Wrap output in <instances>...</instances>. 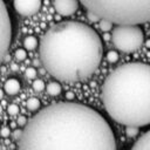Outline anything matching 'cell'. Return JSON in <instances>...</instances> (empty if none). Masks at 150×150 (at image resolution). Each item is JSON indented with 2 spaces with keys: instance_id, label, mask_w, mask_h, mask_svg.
Masks as SVG:
<instances>
[{
  "instance_id": "6da1fadb",
  "label": "cell",
  "mask_w": 150,
  "mask_h": 150,
  "mask_svg": "<svg viewBox=\"0 0 150 150\" xmlns=\"http://www.w3.org/2000/svg\"><path fill=\"white\" fill-rule=\"evenodd\" d=\"M18 150H116V141L100 112L67 101L38 111L23 127Z\"/></svg>"
},
{
  "instance_id": "7a4b0ae2",
  "label": "cell",
  "mask_w": 150,
  "mask_h": 150,
  "mask_svg": "<svg viewBox=\"0 0 150 150\" xmlns=\"http://www.w3.org/2000/svg\"><path fill=\"white\" fill-rule=\"evenodd\" d=\"M39 54L45 69L57 81L79 82L98 68L103 43L94 28L69 20L47 29L39 42Z\"/></svg>"
},
{
  "instance_id": "3957f363",
  "label": "cell",
  "mask_w": 150,
  "mask_h": 150,
  "mask_svg": "<svg viewBox=\"0 0 150 150\" xmlns=\"http://www.w3.org/2000/svg\"><path fill=\"white\" fill-rule=\"evenodd\" d=\"M101 97L108 115L125 127L150 124V64L129 62L104 80Z\"/></svg>"
},
{
  "instance_id": "277c9868",
  "label": "cell",
  "mask_w": 150,
  "mask_h": 150,
  "mask_svg": "<svg viewBox=\"0 0 150 150\" xmlns=\"http://www.w3.org/2000/svg\"><path fill=\"white\" fill-rule=\"evenodd\" d=\"M89 12L114 25H141L150 21V0H79Z\"/></svg>"
},
{
  "instance_id": "5b68a950",
  "label": "cell",
  "mask_w": 150,
  "mask_h": 150,
  "mask_svg": "<svg viewBox=\"0 0 150 150\" xmlns=\"http://www.w3.org/2000/svg\"><path fill=\"white\" fill-rule=\"evenodd\" d=\"M111 41L122 53H132L144 42V33L138 25H116L111 30Z\"/></svg>"
},
{
  "instance_id": "8992f818",
  "label": "cell",
  "mask_w": 150,
  "mask_h": 150,
  "mask_svg": "<svg viewBox=\"0 0 150 150\" xmlns=\"http://www.w3.org/2000/svg\"><path fill=\"white\" fill-rule=\"evenodd\" d=\"M13 35L12 20L4 0H0V63L4 61L11 46Z\"/></svg>"
},
{
  "instance_id": "52a82bcc",
  "label": "cell",
  "mask_w": 150,
  "mask_h": 150,
  "mask_svg": "<svg viewBox=\"0 0 150 150\" xmlns=\"http://www.w3.org/2000/svg\"><path fill=\"white\" fill-rule=\"evenodd\" d=\"M42 5V0H13L15 12L22 16H30L36 14Z\"/></svg>"
},
{
  "instance_id": "ba28073f",
  "label": "cell",
  "mask_w": 150,
  "mask_h": 150,
  "mask_svg": "<svg viewBox=\"0 0 150 150\" xmlns=\"http://www.w3.org/2000/svg\"><path fill=\"white\" fill-rule=\"evenodd\" d=\"M79 4V0H54V8L60 15L69 16L77 11Z\"/></svg>"
},
{
  "instance_id": "9c48e42d",
  "label": "cell",
  "mask_w": 150,
  "mask_h": 150,
  "mask_svg": "<svg viewBox=\"0 0 150 150\" xmlns=\"http://www.w3.org/2000/svg\"><path fill=\"white\" fill-rule=\"evenodd\" d=\"M131 150H150V130L144 132L132 145Z\"/></svg>"
},
{
  "instance_id": "30bf717a",
  "label": "cell",
  "mask_w": 150,
  "mask_h": 150,
  "mask_svg": "<svg viewBox=\"0 0 150 150\" xmlns=\"http://www.w3.org/2000/svg\"><path fill=\"white\" fill-rule=\"evenodd\" d=\"M20 88H21L20 82L16 79H13V77L8 79L4 84V90L8 95H16L20 91Z\"/></svg>"
},
{
  "instance_id": "8fae6325",
  "label": "cell",
  "mask_w": 150,
  "mask_h": 150,
  "mask_svg": "<svg viewBox=\"0 0 150 150\" xmlns=\"http://www.w3.org/2000/svg\"><path fill=\"white\" fill-rule=\"evenodd\" d=\"M46 90L50 96H57L62 91V87L57 81H52L46 86Z\"/></svg>"
},
{
  "instance_id": "7c38bea8",
  "label": "cell",
  "mask_w": 150,
  "mask_h": 150,
  "mask_svg": "<svg viewBox=\"0 0 150 150\" xmlns=\"http://www.w3.org/2000/svg\"><path fill=\"white\" fill-rule=\"evenodd\" d=\"M39 46V41L34 35H27L23 39V48L26 50H34Z\"/></svg>"
},
{
  "instance_id": "4fadbf2b",
  "label": "cell",
  "mask_w": 150,
  "mask_h": 150,
  "mask_svg": "<svg viewBox=\"0 0 150 150\" xmlns=\"http://www.w3.org/2000/svg\"><path fill=\"white\" fill-rule=\"evenodd\" d=\"M26 105H27L28 110H30V111H36V110H39L41 103H40V100H39V98H36V97H30V98L27 100Z\"/></svg>"
},
{
  "instance_id": "5bb4252c",
  "label": "cell",
  "mask_w": 150,
  "mask_h": 150,
  "mask_svg": "<svg viewBox=\"0 0 150 150\" xmlns=\"http://www.w3.org/2000/svg\"><path fill=\"white\" fill-rule=\"evenodd\" d=\"M32 88H33L35 91L40 93V91H42L43 89H46V84H45V82H43L42 80H40V79H34V80H33V83H32Z\"/></svg>"
},
{
  "instance_id": "9a60e30c",
  "label": "cell",
  "mask_w": 150,
  "mask_h": 150,
  "mask_svg": "<svg viewBox=\"0 0 150 150\" xmlns=\"http://www.w3.org/2000/svg\"><path fill=\"white\" fill-rule=\"evenodd\" d=\"M98 23H100V28H101V30H103V32H109V30H112V22H110V21H108V20H104V19H101L100 21H98Z\"/></svg>"
},
{
  "instance_id": "2e32d148",
  "label": "cell",
  "mask_w": 150,
  "mask_h": 150,
  "mask_svg": "<svg viewBox=\"0 0 150 150\" xmlns=\"http://www.w3.org/2000/svg\"><path fill=\"white\" fill-rule=\"evenodd\" d=\"M14 57L18 60V61H23L26 60L27 57V50L25 48H18L15 52H14Z\"/></svg>"
},
{
  "instance_id": "e0dca14e",
  "label": "cell",
  "mask_w": 150,
  "mask_h": 150,
  "mask_svg": "<svg viewBox=\"0 0 150 150\" xmlns=\"http://www.w3.org/2000/svg\"><path fill=\"white\" fill-rule=\"evenodd\" d=\"M105 59H107L108 62L115 63V62L118 60V53L115 52V50H109V52L107 53V55H105Z\"/></svg>"
},
{
  "instance_id": "ac0fdd59",
  "label": "cell",
  "mask_w": 150,
  "mask_h": 150,
  "mask_svg": "<svg viewBox=\"0 0 150 150\" xmlns=\"http://www.w3.org/2000/svg\"><path fill=\"white\" fill-rule=\"evenodd\" d=\"M25 75H26L27 79H29V80H34V79L36 77L38 73H36V69H35V68H33V67H28V68L25 70Z\"/></svg>"
},
{
  "instance_id": "d6986e66",
  "label": "cell",
  "mask_w": 150,
  "mask_h": 150,
  "mask_svg": "<svg viewBox=\"0 0 150 150\" xmlns=\"http://www.w3.org/2000/svg\"><path fill=\"white\" fill-rule=\"evenodd\" d=\"M125 134L129 137H135L138 135V128L137 127H127L125 128Z\"/></svg>"
},
{
  "instance_id": "ffe728a7",
  "label": "cell",
  "mask_w": 150,
  "mask_h": 150,
  "mask_svg": "<svg viewBox=\"0 0 150 150\" xmlns=\"http://www.w3.org/2000/svg\"><path fill=\"white\" fill-rule=\"evenodd\" d=\"M19 107L15 104V103H12V104H9L8 105V108H7V112L9 114V115H12V116H15V115H18L19 114Z\"/></svg>"
},
{
  "instance_id": "44dd1931",
  "label": "cell",
  "mask_w": 150,
  "mask_h": 150,
  "mask_svg": "<svg viewBox=\"0 0 150 150\" xmlns=\"http://www.w3.org/2000/svg\"><path fill=\"white\" fill-rule=\"evenodd\" d=\"M11 134H12V132H11V128H9V127H2V128L0 129V136L4 137V138L9 137Z\"/></svg>"
},
{
  "instance_id": "7402d4cb",
  "label": "cell",
  "mask_w": 150,
  "mask_h": 150,
  "mask_svg": "<svg viewBox=\"0 0 150 150\" xmlns=\"http://www.w3.org/2000/svg\"><path fill=\"white\" fill-rule=\"evenodd\" d=\"M27 122H28V120H27V117L23 116V115L19 116L18 120H16V124H18L19 127H25V125L27 124Z\"/></svg>"
},
{
  "instance_id": "603a6c76",
  "label": "cell",
  "mask_w": 150,
  "mask_h": 150,
  "mask_svg": "<svg viewBox=\"0 0 150 150\" xmlns=\"http://www.w3.org/2000/svg\"><path fill=\"white\" fill-rule=\"evenodd\" d=\"M21 136H22V129H14V131L12 132V137L15 141H19Z\"/></svg>"
},
{
  "instance_id": "cb8c5ba5",
  "label": "cell",
  "mask_w": 150,
  "mask_h": 150,
  "mask_svg": "<svg viewBox=\"0 0 150 150\" xmlns=\"http://www.w3.org/2000/svg\"><path fill=\"white\" fill-rule=\"evenodd\" d=\"M87 16H88V19H89L91 22H98V21L101 20L96 14H94L93 12H89V11H88V13H87Z\"/></svg>"
},
{
  "instance_id": "d4e9b609",
  "label": "cell",
  "mask_w": 150,
  "mask_h": 150,
  "mask_svg": "<svg viewBox=\"0 0 150 150\" xmlns=\"http://www.w3.org/2000/svg\"><path fill=\"white\" fill-rule=\"evenodd\" d=\"M66 98H67V100H69V101H70V100H73V98H74V95H73V93L68 91V93L66 94Z\"/></svg>"
},
{
  "instance_id": "484cf974",
  "label": "cell",
  "mask_w": 150,
  "mask_h": 150,
  "mask_svg": "<svg viewBox=\"0 0 150 150\" xmlns=\"http://www.w3.org/2000/svg\"><path fill=\"white\" fill-rule=\"evenodd\" d=\"M11 69H12L13 71H16V70L19 69V66H18L16 63H12V64H11Z\"/></svg>"
},
{
  "instance_id": "4316f807",
  "label": "cell",
  "mask_w": 150,
  "mask_h": 150,
  "mask_svg": "<svg viewBox=\"0 0 150 150\" xmlns=\"http://www.w3.org/2000/svg\"><path fill=\"white\" fill-rule=\"evenodd\" d=\"M9 60H11V56H9V54L7 53V54H6V56H5V59H4V61H5V62H7V61H9Z\"/></svg>"
},
{
  "instance_id": "83f0119b",
  "label": "cell",
  "mask_w": 150,
  "mask_h": 150,
  "mask_svg": "<svg viewBox=\"0 0 150 150\" xmlns=\"http://www.w3.org/2000/svg\"><path fill=\"white\" fill-rule=\"evenodd\" d=\"M9 127H11V128H13V129H15V127H16V122H11Z\"/></svg>"
},
{
  "instance_id": "f1b7e54d",
  "label": "cell",
  "mask_w": 150,
  "mask_h": 150,
  "mask_svg": "<svg viewBox=\"0 0 150 150\" xmlns=\"http://www.w3.org/2000/svg\"><path fill=\"white\" fill-rule=\"evenodd\" d=\"M2 97H4V90L0 88V100H2Z\"/></svg>"
},
{
  "instance_id": "f546056e",
  "label": "cell",
  "mask_w": 150,
  "mask_h": 150,
  "mask_svg": "<svg viewBox=\"0 0 150 150\" xmlns=\"http://www.w3.org/2000/svg\"><path fill=\"white\" fill-rule=\"evenodd\" d=\"M2 112V107H1V104H0V114Z\"/></svg>"
}]
</instances>
